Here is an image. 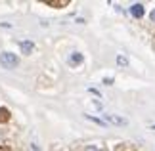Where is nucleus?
<instances>
[{"label": "nucleus", "mask_w": 155, "mask_h": 151, "mask_svg": "<svg viewBox=\"0 0 155 151\" xmlns=\"http://www.w3.org/2000/svg\"><path fill=\"white\" fill-rule=\"evenodd\" d=\"M84 151H102V149H98V147H94V146H88V147H84Z\"/></svg>", "instance_id": "9"}, {"label": "nucleus", "mask_w": 155, "mask_h": 151, "mask_svg": "<svg viewBox=\"0 0 155 151\" xmlns=\"http://www.w3.org/2000/svg\"><path fill=\"white\" fill-rule=\"evenodd\" d=\"M151 128H153V130H155V124H153V126H151Z\"/></svg>", "instance_id": "12"}, {"label": "nucleus", "mask_w": 155, "mask_h": 151, "mask_svg": "<svg viewBox=\"0 0 155 151\" xmlns=\"http://www.w3.org/2000/svg\"><path fill=\"white\" fill-rule=\"evenodd\" d=\"M19 48H21L23 54H27V56H29V54L35 50V42H31V40H21L19 42Z\"/></svg>", "instance_id": "5"}, {"label": "nucleus", "mask_w": 155, "mask_h": 151, "mask_svg": "<svg viewBox=\"0 0 155 151\" xmlns=\"http://www.w3.org/2000/svg\"><path fill=\"white\" fill-rule=\"evenodd\" d=\"M104 84H107V86H109V84H113V78H104Z\"/></svg>", "instance_id": "10"}, {"label": "nucleus", "mask_w": 155, "mask_h": 151, "mask_svg": "<svg viewBox=\"0 0 155 151\" xmlns=\"http://www.w3.org/2000/svg\"><path fill=\"white\" fill-rule=\"evenodd\" d=\"M82 61H84V57H82L81 52H73L69 56V65H73V67H75V65H81Z\"/></svg>", "instance_id": "4"}, {"label": "nucleus", "mask_w": 155, "mask_h": 151, "mask_svg": "<svg viewBox=\"0 0 155 151\" xmlns=\"http://www.w3.org/2000/svg\"><path fill=\"white\" fill-rule=\"evenodd\" d=\"M10 119V113L6 107H0V123H6V120Z\"/></svg>", "instance_id": "6"}, {"label": "nucleus", "mask_w": 155, "mask_h": 151, "mask_svg": "<svg viewBox=\"0 0 155 151\" xmlns=\"http://www.w3.org/2000/svg\"><path fill=\"white\" fill-rule=\"evenodd\" d=\"M144 14H146V8H144V4H132L130 6V15L132 17H136V19H140V17H144Z\"/></svg>", "instance_id": "2"}, {"label": "nucleus", "mask_w": 155, "mask_h": 151, "mask_svg": "<svg viewBox=\"0 0 155 151\" xmlns=\"http://www.w3.org/2000/svg\"><path fill=\"white\" fill-rule=\"evenodd\" d=\"M105 123H111V124H117V126H127L128 120L123 119V117H117V115H105Z\"/></svg>", "instance_id": "3"}, {"label": "nucleus", "mask_w": 155, "mask_h": 151, "mask_svg": "<svg viewBox=\"0 0 155 151\" xmlns=\"http://www.w3.org/2000/svg\"><path fill=\"white\" fill-rule=\"evenodd\" d=\"M0 65H2L4 69H14V67L19 65V57L12 52H2L0 54Z\"/></svg>", "instance_id": "1"}, {"label": "nucleus", "mask_w": 155, "mask_h": 151, "mask_svg": "<svg viewBox=\"0 0 155 151\" xmlns=\"http://www.w3.org/2000/svg\"><path fill=\"white\" fill-rule=\"evenodd\" d=\"M150 17H151V21H155V10H151V14H150Z\"/></svg>", "instance_id": "11"}, {"label": "nucleus", "mask_w": 155, "mask_h": 151, "mask_svg": "<svg viewBox=\"0 0 155 151\" xmlns=\"http://www.w3.org/2000/svg\"><path fill=\"white\" fill-rule=\"evenodd\" d=\"M86 119H90V120H94V123H98V124H102V126H105V124H107L104 119H98V117H90V115H86Z\"/></svg>", "instance_id": "8"}, {"label": "nucleus", "mask_w": 155, "mask_h": 151, "mask_svg": "<svg viewBox=\"0 0 155 151\" xmlns=\"http://www.w3.org/2000/svg\"><path fill=\"white\" fill-rule=\"evenodd\" d=\"M117 65L119 67H128V59L124 56H117Z\"/></svg>", "instance_id": "7"}]
</instances>
